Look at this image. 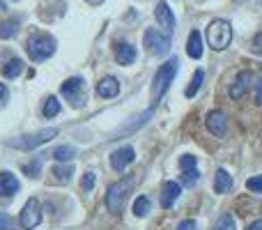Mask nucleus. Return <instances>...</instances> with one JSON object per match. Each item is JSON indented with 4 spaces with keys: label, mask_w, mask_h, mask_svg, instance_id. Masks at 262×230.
<instances>
[{
    "label": "nucleus",
    "mask_w": 262,
    "mask_h": 230,
    "mask_svg": "<svg viewBox=\"0 0 262 230\" xmlns=\"http://www.w3.org/2000/svg\"><path fill=\"white\" fill-rule=\"evenodd\" d=\"M26 49H28L30 60L41 62V60L51 58V55L55 53V39L51 35H46V32H35V35L28 37Z\"/></svg>",
    "instance_id": "f257e3e1"
},
{
    "label": "nucleus",
    "mask_w": 262,
    "mask_h": 230,
    "mask_svg": "<svg viewBox=\"0 0 262 230\" xmlns=\"http://www.w3.org/2000/svg\"><path fill=\"white\" fill-rule=\"evenodd\" d=\"M177 69H180V60L177 58H170L166 65L159 67V72L154 74V83H152V97L154 99H161L166 95V90L170 88L172 78L177 76Z\"/></svg>",
    "instance_id": "f03ea898"
},
{
    "label": "nucleus",
    "mask_w": 262,
    "mask_h": 230,
    "mask_svg": "<svg viewBox=\"0 0 262 230\" xmlns=\"http://www.w3.org/2000/svg\"><path fill=\"white\" fill-rule=\"evenodd\" d=\"M207 41L214 51L228 49V44L232 41V26L223 18H214L207 26Z\"/></svg>",
    "instance_id": "7ed1b4c3"
},
{
    "label": "nucleus",
    "mask_w": 262,
    "mask_h": 230,
    "mask_svg": "<svg viewBox=\"0 0 262 230\" xmlns=\"http://www.w3.org/2000/svg\"><path fill=\"white\" fill-rule=\"evenodd\" d=\"M131 186H134L131 180L115 182V184L108 186V194H106V207H108V212H113V214L122 212L124 205H127L129 194H131Z\"/></svg>",
    "instance_id": "20e7f679"
},
{
    "label": "nucleus",
    "mask_w": 262,
    "mask_h": 230,
    "mask_svg": "<svg viewBox=\"0 0 262 230\" xmlns=\"http://www.w3.org/2000/svg\"><path fill=\"white\" fill-rule=\"evenodd\" d=\"M58 136V129L51 127V129H41V131H35V134H28V136H18V138H12L9 140V148H16V150H35L39 145L49 143L51 138Z\"/></svg>",
    "instance_id": "39448f33"
},
{
    "label": "nucleus",
    "mask_w": 262,
    "mask_h": 230,
    "mask_svg": "<svg viewBox=\"0 0 262 230\" xmlns=\"http://www.w3.org/2000/svg\"><path fill=\"white\" fill-rule=\"evenodd\" d=\"M143 44L149 53L166 55L168 51H170V37L159 32V30H154V28H149V30H145V35H143Z\"/></svg>",
    "instance_id": "423d86ee"
},
{
    "label": "nucleus",
    "mask_w": 262,
    "mask_h": 230,
    "mask_svg": "<svg viewBox=\"0 0 262 230\" xmlns=\"http://www.w3.org/2000/svg\"><path fill=\"white\" fill-rule=\"evenodd\" d=\"M60 92L72 101L74 109H81L83 101H85V83H83V78H78V76L67 78V81L62 83V88H60Z\"/></svg>",
    "instance_id": "0eeeda50"
},
{
    "label": "nucleus",
    "mask_w": 262,
    "mask_h": 230,
    "mask_svg": "<svg viewBox=\"0 0 262 230\" xmlns=\"http://www.w3.org/2000/svg\"><path fill=\"white\" fill-rule=\"evenodd\" d=\"M39 221H41L39 203H37L35 198H30L26 205H23V212H21V217H18V223H21V228L32 230V228L39 226Z\"/></svg>",
    "instance_id": "6e6552de"
},
{
    "label": "nucleus",
    "mask_w": 262,
    "mask_h": 230,
    "mask_svg": "<svg viewBox=\"0 0 262 230\" xmlns=\"http://www.w3.org/2000/svg\"><path fill=\"white\" fill-rule=\"evenodd\" d=\"M134 161H136V150L131 148V145H124V148L115 150V152L111 154V166L118 173L127 171V166H131Z\"/></svg>",
    "instance_id": "1a4fd4ad"
},
{
    "label": "nucleus",
    "mask_w": 262,
    "mask_h": 230,
    "mask_svg": "<svg viewBox=\"0 0 262 230\" xmlns=\"http://www.w3.org/2000/svg\"><path fill=\"white\" fill-rule=\"evenodd\" d=\"M154 16H157L159 28L163 30V35L170 37L172 30H175V16H172V9L168 7V3H159L157 9H154Z\"/></svg>",
    "instance_id": "9d476101"
},
{
    "label": "nucleus",
    "mask_w": 262,
    "mask_h": 230,
    "mask_svg": "<svg viewBox=\"0 0 262 230\" xmlns=\"http://www.w3.org/2000/svg\"><path fill=\"white\" fill-rule=\"evenodd\" d=\"M182 194V186L177 182H163L161 186V207L163 210H170L175 205V200L180 198Z\"/></svg>",
    "instance_id": "9b49d317"
},
{
    "label": "nucleus",
    "mask_w": 262,
    "mask_h": 230,
    "mask_svg": "<svg viewBox=\"0 0 262 230\" xmlns=\"http://www.w3.org/2000/svg\"><path fill=\"white\" fill-rule=\"evenodd\" d=\"M207 129L212 131L214 136H226L228 131V117L221 113V111H212V113H207Z\"/></svg>",
    "instance_id": "f8f14e48"
},
{
    "label": "nucleus",
    "mask_w": 262,
    "mask_h": 230,
    "mask_svg": "<svg viewBox=\"0 0 262 230\" xmlns=\"http://www.w3.org/2000/svg\"><path fill=\"white\" fill-rule=\"evenodd\" d=\"M251 72L249 69H244V72H239L237 74V78H235V83H232V88H230V97L232 99H242V97L246 95V90H249V86H251Z\"/></svg>",
    "instance_id": "ddd939ff"
},
{
    "label": "nucleus",
    "mask_w": 262,
    "mask_h": 230,
    "mask_svg": "<svg viewBox=\"0 0 262 230\" xmlns=\"http://www.w3.org/2000/svg\"><path fill=\"white\" fill-rule=\"evenodd\" d=\"M97 95L104 97V99H113V97L120 95V81L115 76H106L99 81L97 86Z\"/></svg>",
    "instance_id": "4468645a"
},
{
    "label": "nucleus",
    "mask_w": 262,
    "mask_h": 230,
    "mask_svg": "<svg viewBox=\"0 0 262 230\" xmlns=\"http://www.w3.org/2000/svg\"><path fill=\"white\" fill-rule=\"evenodd\" d=\"M18 191V180L16 175H12V173H0V196H5V198H9V196H14Z\"/></svg>",
    "instance_id": "2eb2a0df"
},
{
    "label": "nucleus",
    "mask_w": 262,
    "mask_h": 230,
    "mask_svg": "<svg viewBox=\"0 0 262 230\" xmlns=\"http://www.w3.org/2000/svg\"><path fill=\"white\" fill-rule=\"evenodd\" d=\"M230 189H232V175L226 168H219L216 177H214V191H216V194H228Z\"/></svg>",
    "instance_id": "dca6fc26"
},
{
    "label": "nucleus",
    "mask_w": 262,
    "mask_h": 230,
    "mask_svg": "<svg viewBox=\"0 0 262 230\" xmlns=\"http://www.w3.org/2000/svg\"><path fill=\"white\" fill-rule=\"evenodd\" d=\"M186 53H189L193 60L203 58V35H200L198 30H191L189 44H186Z\"/></svg>",
    "instance_id": "f3484780"
},
{
    "label": "nucleus",
    "mask_w": 262,
    "mask_h": 230,
    "mask_svg": "<svg viewBox=\"0 0 262 230\" xmlns=\"http://www.w3.org/2000/svg\"><path fill=\"white\" fill-rule=\"evenodd\" d=\"M115 60L120 65H131L136 60V49L131 44H118L115 46Z\"/></svg>",
    "instance_id": "a211bd4d"
},
{
    "label": "nucleus",
    "mask_w": 262,
    "mask_h": 230,
    "mask_svg": "<svg viewBox=\"0 0 262 230\" xmlns=\"http://www.w3.org/2000/svg\"><path fill=\"white\" fill-rule=\"evenodd\" d=\"M203 81H205V72H203V69H198V72L193 74V78H191L189 88L184 90V95L186 97H195V95H198V90L203 88Z\"/></svg>",
    "instance_id": "6ab92c4d"
},
{
    "label": "nucleus",
    "mask_w": 262,
    "mask_h": 230,
    "mask_svg": "<svg viewBox=\"0 0 262 230\" xmlns=\"http://www.w3.org/2000/svg\"><path fill=\"white\" fill-rule=\"evenodd\" d=\"M41 113H44L46 120L60 115V101H58V97H49V99L44 101V109H41Z\"/></svg>",
    "instance_id": "aec40b11"
},
{
    "label": "nucleus",
    "mask_w": 262,
    "mask_h": 230,
    "mask_svg": "<svg viewBox=\"0 0 262 230\" xmlns=\"http://www.w3.org/2000/svg\"><path fill=\"white\" fill-rule=\"evenodd\" d=\"M21 72H23V60H18V58H12L7 65H5V69H3V74L7 78H16Z\"/></svg>",
    "instance_id": "412c9836"
},
{
    "label": "nucleus",
    "mask_w": 262,
    "mask_h": 230,
    "mask_svg": "<svg viewBox=\"0 0 262 230\" xmlns=\"http://www.w3.org/2000/svg\"><path fill=\"white\" fill-rule=\"evenodd\" d=\"M74 154H76V150H74L72 145H60V148H55L53 159L55 161H72Z\"/></svg>",
    "instance_id": "4be33fe9"
},
{
    "label": "nucleus",
    "mask_w": 262,
    "mask_h": 230,
    "mask_svg": "<svg viewBox=\"0 0 262 230\" xmlns=\"http://www.w3.org/2000/svg\"><path fill=\"white\" fill-rule=\"evenodd\" d=\"M149 210H152V203H149V198H145V196L136 198V203H134V214H136V217H147Z\"/></svg>",
    "instance_id": "5701e85b"
},
{
    "label": "nucleus",
    "mask_w": 262,
    "mask_h": 230,
    "mask_svg": "<svg viewBox=\"0 0 262 230\" xmlns=\"http://www.w3.org/2000/svg\"><path fill=\"white\" fill-rule=\"evenodd\" d=\"M53 175H55V180L58 182H69L72 180V175H74V166L72 163H69V166H55Z\"/></svg>",
    "instance_id": "b1692460"
},
{
    "label": "nucleus",
    "mask_w": 262,
    "mask_h": 230,
    "mask_svg": "<svg viewBox=\"0 0 262 230\" xmlns=\"http://www.w3.org/2000/svg\"><path fill=\"white\" fill-rule=\"evenodd\" d=\"M18 30V23L16 21H7V23H0V39H7V37H14Z\"/></svg>",
    "instance_id": "393cba45"
},
{
    "label": "nucleus",
    "mask_w": 262,
    "mask_h": 230,
    "mask_svg": "<svg viewBox=\"0 0 262 230\" xmlns=\"http://www.w3.org/2000/svg\"><path fill=\"white\" fill-rule=\"evenodd\" d=\"M214 230H237V228H235V219H232L230 214H223V217L216 221Z\"/></svg>",
    "instance_id": "a878e982"
},
{
    "label": "nucleus",
    "mask_w": 262,
    "mask_h": 230,
    "mask_svg": "<svg viewBox=\"0 0 262 230\" xmlns=\"http://www.w3.org/2000/svg\"><path fill=\"white\" fill-rule=\"evenodd\" d=\"M180 168H182V173L195 171V157H193V154H184V157L180 159Z\"/></svg>",
    "instance_id": "bb28decb"
},
{
    "label": "nucleus",
    "mask_w": 262,
    "mask_h": 230,
    "mask_svg": "<svg viewBox=\"0 0 262 230\" xmlns=\"http://www.w3.org/2000/svg\"><path fill=\"white\" fill-rule=\"evenodd\" d=\"M246 189L253 194H262V175H255L251 180H246Z\"/></svg>",
    "instance_id": "cd10ccee"
},
{
    "label": "nucleus",
    "mask_w": 262,
    "mask_h": 230,
    "mask_svg": "<svg viewBox=\"0 0 262 230\" xmlns=\"http://www.w3.org/2000/svg\"><path fill=\"white\" fill-rule=\"evenodd\" d=\"M95 182H97L95 173H85V175H83V180H81L83 191H92V189H95Z\"/></svg>",
    "instance_id": "c85d7f7f"
},
{
    "label": "nucleus",
    "mask_w": 262,
    "mask_h": 230,
    "mask_svg": "<svg viewBox=\"0 0 262 230\" xmlns=\"http://www.w3.org/2000/svg\"><path fill=\"white\" fill-rule=\"evenodd\" d=\"M16 228V223H14V219L9 217V214L0 212V230H14Z\"/></svg>",
    "instance_id": "c756f323"
},
{
    "label": "nucleus",
    "mask_w": 262,
    "mask_h": 230,
    "mask_svg": "<svg viewBox=\"0 0 262 230\" xmlns=\"http://www.w3.org/2000/svg\"><path fill=\"white\" fill-rule=\"evenodd\" d=\"M39 166H41V159L37 157L35 161H32V163H28V166H26V173H28V175H30V177H37V175H39Z\"/></svg>",
    "instance_id": "7c9ffc66"
},
{
    "label": "nucleus",
    "mask_w": 262,
    "mask_h": 230,
    "mask_svg": "<svg viewBox=\"0 0 262 230\" xmlns=\"http://www.w3.org/2000/svg\"><path fill=\"white\" fill-rule=\"evenodd\" d=\"M182 182H184L186 186H193L195 182H198V171H186L184 177H182Z\"/></svg>",
    "instance_id": "2f4dec72"
},
{
    "label": "nucleus",
    "mask_w": 262,
    "mask_h": 230,
    "mask_svg": "<svg viewBox=\"0 0 262 230\" xmlns=\"http://www.w3.org/2000/svg\"><path fill=\"white\" fill-rule=\"evenodd\" d=\"M251 49H253V53L262 55V32H258V35L253 37V44H251Z\"/></svg>",
    "instance_id": "473e14b6"
},
{
    "label": "nucleus",
    "mask_w": 262,
    "mask_h": 230,
    "mask_svg": "<svg viewBox=\"0 0 262 230\" xmlns=\"http://www.w3.org/2000/svg\"><path fill=\"white\" fill-rule=\"evenodd\" d=\"M255 99L262 106V67H260V78H258V88H255Z\"/></svg>",
    "instance_id": "72a5a7b5"
},
{
    "label": "nucleus",
    "mask_w": 262,
    "mask_h": 230,
    "mask_svg": "<svg viewBox=\"0 0 262 230\" xmlns=\"http://www.w3.org/2000/svg\"><path fill=\"white\" fill-rule=\"evenodd\" d=\"M177 230H195V221H191V219H186V221H182Z\"/></svg>",
    "instance_id": "f704fd0d"
},
{
    "label": "nucleus",
    "mask_w": 262,
    "mask_h": 230,
    "mask_svg": "<svg viewBox=\"0 0 262 230\" xmlns=\"http://www.w3.org/2000/svg\"><path fill=\"white\" fill-rule=\"evenodd\" d=\"M249 230H262V219H258V221H253V223H251Z\"/></svg>",
    "instance_id": "c9c22d12"
},
{
    "label": "nucleus",
    "mask_w": 262,
    "mask_h": 230,
    "mask_svg": "<svg viewBox=\"0 0 262 230\" xmlns=\"http://www.w3.org/2000/svg\"><path fill=\"white\" fill-rule=\"evenodd\" d=\"M5 95H7V88H5L3 83H0V99H5Z\"/></svg>",
    "instance_id": "e433bc0d"
},
{
    "label": "nucleus",
    "mask_w": 262,
    "mask_h": 230,
    "mask_svg": "<svg viewBox=\"0 0 262 230\" xmlns=\"http://www.w3.org/2000/svg\"><path fill=\"white\" fill-rule=\"evenodd\" d=\"M235 3H244V0H235Z\"/></svg>",
    "instance_id": "4c0bfd02"
}]
</instances>
